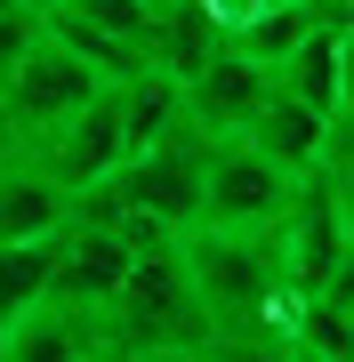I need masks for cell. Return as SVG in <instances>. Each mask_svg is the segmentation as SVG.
<instances>
[{"label":"cell","mask_w":354,"mask_h":362,"mask_svg":"<svg viewBox=\"0 0 354 362\" xmlns=\"http://www.w3.org/2000/svg\"><path fill=\"white\" fill-rule=\"evenodd\" d=\"M185 290L210 330H282V266L266 233H225V226H185L177 233Z\"/></svg>","instance_id":"cell-1"},{"label":"cell","mask_w":354,"mask_h":362,"mask_svg":"<svg viewBox=\"0 0 354 362\" xmlns=\"http://www.w3.org/2000/svg\"><path fill=\"white\" fill-rule=\"evenodd\" d=\"M306 169H282L274 153H258L249 137H218L201 145V218L194 226H225V233H274L282 209L298 202Z\"/></svg>","instance_id":"cell-2"},{"label":"cell","mask_w":354,"mask_h":362,"mask_svg":"<svg viewBox=\"0 0 354 362\" xmlns=\"http://www.w3.org/2000/svg\"><path fill=\"white\" fill-rule=\"evenodd\" d=\"M97 89H105V81L81 65L73 49H57V40L40 33L33 49L16 57V73L0 81V113H8V129H16V153H25L40 129H57L65 113H81V105H89Z\"/></svg>","instance_id":"cell-3"},{"label":"cell","mask_w":354,"mask_h":362,"mask_svg":"<svg viewBox=\"0 0 354 362\" xmlns=\"http://www.w3.org/2000/svg\"><path fill=\"white\" fill-rule=\"evenodd\" d=\"M266 89H274V73H266V65H249L242 49H225V40H218V49L201 57V65L185 73V81H177L185 137H201V145H218V137H242Z\"/></svg>","instance_id":"cell-4"},{"label":"cell","mask_w":354,"mask_h":362,"mask_svg":"<svg viewBox=\"0 0 354 362\" xmlns=\"http://www.w3.org/2000/svg\"><path fill=\"white\" fill-rule=\"evenodd\" d=\"M105 185L121 202H137V209H153L170 233H185L201 218V137H161V145H145V153H121L105 169Z\"/></svg>","instance_id":"cell-5"},{"label":"cell","mask_w":354,"mask_h":362,"mask_svg":"<svg viewBox=\"0 0 354 362\" xmlns=\"http://www.w3.org/2000/svg\"><path fill=\"white\" fill-rule=\"evenodd\" d=\"M25 161H33L49 185H65V194L97 185V177L121 161V105H113V89H97L81 113H65L57 129H40V137L25 145Z\"/></svg>","instance_id":"cell-6"},{"label":"cell","mask_w":354,"mask_h":362,"mask_svg":"<svg viewBox=\"0 0 354 362\" xmlns=\"http://www.w3.org/2000/svg\"><path fill=\"white\" fill-rule=\"evenodd\" d=\"M242 137L258 153H274L282 169H346V121H330V113H314V105H298L282 89L258 97V113H249Z\"/></svg>","instance_id":"cell-7"},{"label":"cell","mask_w":354,"mask_h":362,"mask_svg":"<svg viewBox=\"0 0 354 362\" xmlns=\"http://www.w3.org/2000/svg\"><path fill=\"white\" fill-rule=\"evenodd\" d=\"M274 89L298 97V105H314V113H330V121H346V33L338 25H314L274 65Z\"/></svg>","instance_id":"cell-8"},{"label":"cell","mask_w":354,"mask_h":362,"mask_svg":"<svg viewBox=\"0 0 354 362\" xmlns=\"http://www.w3.org/2000/svg\"><path fill=\"white\" fill-rule=\"evenodd\" d=\"M218 40H225V25L210 16V0H161V8L145 16V40H137V49H145V65H153V73L185 81Z\"/></svg>","instance_id":"cell-9"},{"label":"cell","mask_w":354,"mask_h":362,"mask_svg":"<svg viewBox=\"0 0 354 362\" xmlns=\"http://www.w3.org/2000/svg\"><path fill=\"white\" fill-rule=\"evenodd\" d=\"M65 209H73V194H65V185H49L25 153L0 169V242H33V233H57V226H65Z\"/></svg>","instance_id":"cell-10"},{"label":"cell","mask_w":354,"mask_h":362,"mask_svg":"<svg viewBox=\"0 0 354 362\" xmlns=\"http://www.w3.org/2000/svg\"><path fill=\"white\" fill-rule=\"evenodd\" d=\"M306 33H314V0H258V8H242L234 25H225V49H242L249 65L274 73Z\"/></svg>","instance_id":"cell-11"},{"label":"cell","mask_w":354,"mask_h":362,"mask_svg":"<svg viewBox=\"0 0 354 362\" xmlns=\"http://www.w3.org/2000/svg\"><path fill=\"white\" fill-rule=\"evenodd\" d=\"M89 354V330L57 306H25L0 322V362H81Z\"/></svg>","instance_id":"cell-12"},{"label":"cell","mask_w":354,"mask_h":362,"mask_svg":"<svg viewBox=\"0 0 354 362\" xmlns=\"http://www.w3.org/2000/svg\"><path fill=\"white\" fill-rule=\"evenodd\" d=\"M40 33H49L57 49H73L81 65L105 81V89H113V81H129V73L145 65L137 40H121V33H105V25H89V16H73V8H49V16H40Z\"/></svg>","instance_id":"cell-13"},{"label":"cell","mask_w":354,"mask_h":362,"mask_svg":"<svg viewBox=\"0 0 354 362\" xmlns=\"http://www.w3.org/2000/svg\"><path fill=\"white\" fill-rule=\"evenodd\" d=\"M49 266H57V233L0 242V322H8V314H25V306H40V290H49Z\"/></svg>","instance_id":"cell-14"},{"label":"cell","mask_w":354,"mask_h":362,"mask_svg":"<svg viewBox=\"0 0 354 362\" xmlns=\"http://www.w3.org/2000/svg\"><path fill=\"white\" fill-rule=\"evenodd\" d=\"M201 362H290V346H282V330H210Z\"/></svg>","instance_id":"cell-15"},{"label":"cell","mask_w":354,"mask_h":362,"mask_svg":"<svg viewBox=\"0 0 354 362\" xmlns=\"http://www.w3.org/2000/svg\"><path fill=\"white\" fill-rule=\"evenodd\" d=\"M73 16H89V25H105L121 40H145V16H153V0H65Z\"/></svg>","instance_id":"cell-16"},{"label":"cell","mask_w":354,"mask_h":362,"mask_svg":"<svg viewBox=\"0 0 354 362\" xmlns=\"http://www.w3.org/2000/svg\"><path fill=\"white\" fill-rule=\"evenodd\" d=\"M33 40H40V16L25 8V0H8V8H0V81L16 73V57H25Z\"/></svg>","instance_id":"cell-17"},{"label":"cell","mask_w":354,"mask_h":362,"mask_svg":"<svg viewBox=\"0 0 354 362\" xmlns=\"http://www.w3.org/2000/svg\"><path fill=\"white\" fill-rule=\"evenodd\" d=\"M16 161V129H8V113H0V169Z\"/></svg>","instance_id":"cell-18"},{"label":"cell","mask_w":354,"mask_h":362,"mask_svg":"<svg viewBox=\"0 0 354 362\" xmlns=\"http://www.w3.org/2000/svg\"><path fill=\"white\" fill-rule=\"evenodd\" d=\"M81 362H137V354H121V346H89Z\"/></svg>","instance_id":"cell-19"},{"label":"cell","mask_w":354,"mask_h":362,"mask_svg":"<svg viewBox=\"0 0 354 362\" xmlns=\"http://www.w3.org/2000/svg\"><path fill=\"white\" fill-rule=\"evenodd\" d=\"M25 8H33V16H49V8H65V0H25Z\"/></svg>","instance_id":"cell-20"},{"label":"cell","mask_w":354,"mask_h":362,"mask_svg":"<svg viewBox=\"0 0 354 362\" xmlns=\"http://www.w3.org/2000/svg\"><path fill=\"white\" fill-rule=\"evenodd\" d=\"M0 8H8V0H0Z\"/></svg>","instance_id":"cell-21"},{"label":"cell","mask_w":354,"mask_h":362,"mask_svg":"<svg viewBox=\"0 0 354 362\" xmlns=\"http://www.w3.org/2000/svg\"><path fill=\"white\" fill-rule=\"evenodd\" d=\"M153 8H161V0H153Z\"/></svg>","instance_id":"cell-22"}]
</instances>
